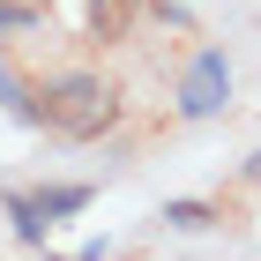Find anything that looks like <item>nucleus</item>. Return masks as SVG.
I'll return each instance as SVG.
<instances>
[{
    "label": "nucleus",
    "mask_w": 261,
    "mask_h": 261,
    "mask_svg": "<svg viewBox=\"0 0 261 261\" xmlns=\"http://www.w3.org/2000/svg\"><path fill=\"white\" fill-rule=\"evenodd\" d=\"M135 15H142V0H90V38H97V45L127 38V30H135Z\"/></svg>",
    "instance_id": "obj_3"
},
{
    "label": "nucleus",
    "mask_w": 261,
    "mask_h": 261,
    "mask_svg": "<svg viewBox=\"0 0 261 261\" xmlns=\"http://www.w3.org/2000/svg\"><path fill=\"white\" fill-rule=\"evenodd\" d=\"M30 201H38L45 224H60V217H75V209H90V201H97V187H90V179H75V187H38Z\"/></svg>",
    "instance_id": "obj_4"
},
{
    "label": "nucleus",
    "mask_w": 261,
    "mask_h": 261,
    "mask_svg": "<svg viewBox=\"0 0 261 261\" xmlns=\"http://www.w3.org/2000/svg\"><path fill=\"white\" fill-rule=\"evenodd\" d=\"M224 105H231V60H224V45H201L187 60L179 90H172V112L179 120H217Z\"/></svg>",
    "instance_id": "obj_2"
},
{
    "label": "nucleus",
    "mask_w": 261,
    "mask_h": 261,
    "mask_svg": "<svg viewBox=\"0 0 261 261\" xmlns=\"http://www.w3.org/2000/svg\"><path fill=\"white\" fill-rule=\"evenodd\" d=\"M246 179H254V187H261V149H254V164H246Z\"/></svg>",
    "instance_id": "obj_8"
},
{
    "label": "nucleus",
    "mask_w": 261,
    "mask_h": 261,
    "mask_svg": "<svg viewBox=\"0 0 261 261\" xmlns=\"http://www.w3.org/2000/svg\"><path fill=\"white\" fill-rule=\"evenodd\" d=\"M0 209L15 217V239H30V246H45V239H53V224L38 217V201H30V194H8V201H0Z\"/></svg>",
    "instance_id": "obj_6"
},
{
    "label": "nucleus",
    "mask_w": 261,
    "mask_h": 261,
    "mask_svg": "<svg viewBox=\"0 0 261 261\" xmlns=\"http://www.w3.org/2000/svg\"><path fill=\"white\" fill-rule=\"evenodd\" d=\"M164 224L172 231H209L217 224V201H164Z\"/></svg>",
    "instance_id": "obj_7"
},
{
    "label": "nucleus",
    "mask_w": 261,
    "mask_h": 261,
    "mask_svg": "<svg viewBox=\"0 0 261 261\" xmlns=\"http://www.w3.org/2000/svg\"><path fill=\"white\" fill-rule=\"evenodd\" d=\"M0 105H8V112H15V120H30V127L45 120V105L30 97V82H22V75H15V67H8V60H0Z\"/></svg>",
    "instance_id": "obj_5"
},
{
    "label": "nucleus",
    "mask_w": 261,
    "mask_h": 261,
    "mask_svg": "<svg viewBox=\"0 0 261 261\" xmlns=\"http://www.w3.org/2000/svg\"><path fill=\"white\" fill-rule=\"evenodd\" d=\"M112 120H120V90L105 75H60L45 90V127H60L67 142H97Z\"/></svg>",
    "instance_id": "obj_1"
}]
</instances>
